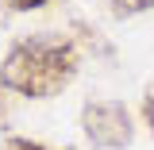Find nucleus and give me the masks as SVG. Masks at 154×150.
<instances>
[{
	"mask_svg": "<svg viewBox=\"0 0 154 150\" xmlns=\"http://www.w3.org/2000/svg\"><path fill=\"white\" fill-rule=\"evenodd\" d=\"M77 69V46L62 35H27L0 62V81L19 96H58Z\"/></svg>",
	"mask_w": 154,
	"mask_h": 150,
	"instance_id": "obj_1",
	"label": "nucleus"
},
{
	"mask_svg": "<svg viewBox=\"0 0 154 150\" xmlns=\"http://www.w3.org/2000/svg\"><path fill=\"white\" fill-rule=\"evenodd\" d=\"M81 131L100 150H123L135 139V123L119 100H89L81 108Z\"/></svg>",
	"mask_w": 154,
	"mask_h": 150,
	"instance_id": "obj_2",
	"label": "nucleus"
},
{
	"mask_svg": "<svg viewBox=\"0 0 154 150\" xmlns=\"http://www.w3.org/2000/svg\"><path fill=\"white\" fill-rule=\"evenodd\" d=\"M143 119H146V127L154 131V89L143 96Z\"/></svg>",
	"mask_w": 154,
	"mask_h": 150,
	"instance_id": "obj_3",
	"label": "nucleus"
},
{
	"mask_svg": "<svg viewBox=\"0 0 154 150\" xmlns=\"http://www.w3.org/2000/svg\"><path fill=\"white\" fill-rule=\"evenodd\" d=\"M4 150H46V146H38V142H31V139H12Z\"/></svg>",
	"mask_w": 154,
	"mask_h": 150,
	"instance_id": "obj_4",
	"label": "nucleus"
},
{
	"mask_svg": "<svg viewBox=\"0 0 154 150\" xmlns=\"http://www.w3.org/2000/svg\"><path fill=\"white\" fill-rule=\"evenodd\" d=\"M8 4H12L16 12H35V8H42V4H46V0H8Z\"/></svg>",
	"mask_w": 154,
	"mask_h": 150,
	"instance_id": "obj_5",
	"label": "nucleus"
},
{
	"mask_svg": "<svg viewBox=\"0 0 154 150\" xmlns=\"http://www.w3.org/2000/svg\"><path fill=\"white\" fill-rule=\"evenodd\" d=\"M123 8H131V12H143V8H154V0H123Z\"/></svg>",
	"mask_w": 154,
	"mask_h": 150,
	"instance_id": "obj_6",
	"label": "nucleus"
}]
</instances>
